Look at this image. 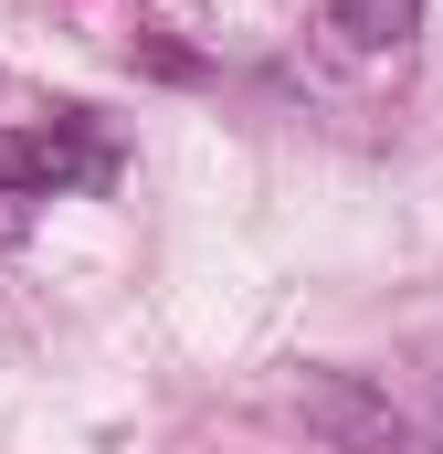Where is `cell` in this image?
I'll use <instances>...</instances> for the list:
<instances>
[{"label": "cell", "mask_w": 443, "mask_h": 454, "mask_svg": "<svg viewBox=\"0 0 443 454\" xmlns=\"http://www.w3.org/2000/svg\"><path fill=\"white\" fill-rule=\"evenodd\" d=\"M307 423L338 434L348 454H423V444H412V423H401L369 380H338V370H328V380H307Z\"/></svg>", "instance_id": "1"}, {"label": "cell", "mask_w": 443, "mask_h": 454, "mask_svg": "<svg viewBox=\"0 0 443 454\" xmlns=\"http://www.w3.org/2000/svg\"><path fill=\"white\" fill-rule=\"evenodd\" d=\"M317 21H328L338 53H401V43L423 32V0H328Z\"/></svg>", "instance_id": "2"}]
</instances>
